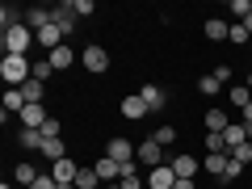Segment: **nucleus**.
Here are the masks:
<instances>
[{"mask_svg":"<svg viewBox=\"0 0 252 189\" xmlns=\"http://www.w3.org/2000/svg\"><path fill=\"white\" fill-rule=\"evenodd\" d=\"M30 76H34V63H30L26 55H4V59H0V80L9 84V89H21Z\"/></svg>","mask_w":252,"mask_h":189,"instance_id":"f257e3e1","label":"nucleus"},{"mask_svg":"<svg viewBox=\"0 0 252 189\" xmlns=\"http://www.w3.org/2000/svg\"><path fill=\"white\" fill-rule=\"evenodd\" d=\"M21 109H26V97H21V89H4V118H9V114H17V118H21Z\"/></svg>","mask_w":252,"mask_h":189,"instance_id":"b1692460","label":"nucleus"},{"mask_svg":"<svg viewBox=\"0 0 252 189\" xmlns=\"http://www.w3.org/2000/svg\"><path fill=\"white\" fill-rule=\"evenodd\" d=\"M46 59H51V67H55V72H67V67L76 63V51H72V46H55V51L46 55Z\"/></svg>","mask_w":252,"mask_h":189,"instance_id":"dca6fc26","label":"nucleus"},{"mask_svg":"<svg viewBox=\"0 0 252 189\" xmlns=\"http://www.w3.org/2000/svg\"><path fill=\"white\" fill-rule=\"evenodd\" d=\"M55 26H59L63 30V34H72V30H76V21H80V17H76V9H72V4H55Z\"/></svg>","mask_w":252,"mask_h":189,"instance_id":"4468645a","label":"nucleus"},{"mask_svg":"<svg viewBox=\"0 0 252 189\" xmlns=\"http://www.w3.org/2000/svg\"><path fill=\"white\" fill-rule=\"evenodd\" d=\"M244 126H248V130H252V101H248V105H244Z\"/></svg>","mask_w":252,"mask_h":189,"instance_id":"ea45409f","label":"nucleus"},{"mask_svg":"<svg viewBox=\"0 0 252 189\" xmlns=\"http://www.w3.org/2000/svg\"><path fill=\"white\" fill-rule=\"evenodd\" d=\"M223 139H227V147H231V152H235V147L252 143V130H248V126H244V122H231V126H227V130H223Z\"/></svg>","mask_w":252,"mask_h":189,"instance_id":"f8f14e48","label":"nucleus"},{"mask_svg":"<svg viewBox=\"0 0 252 189\" xmlns=\"http://www.w3.org/2000/svg\"><path fill=\"white\" fill-rule=\"evenodd\" d=\"M72 9H76V17H93L97 4H93V0H72Z\"/></svg>","mask_w":252,"mask_h":189,"instance_id":"72a5a7b5","label":"nucleus"},{"mask_svg":"<svg viewBox=\"0 0 252 189\" xmlns=\"http://www.w3.org/2000/svg\"><path fill=\"white\" fill-rule=\"evenodd\" d=\"M118 109H122V118H126V122H143V118L152 114V109H147V101L139 97V93H130V97H122V105H118Z\"/></svg>","mask_w":252,"mask_h":189,"instance_id":"0eeeda50","label":"nucleus"},{"mask_svg":"<svg viewBox=\"0 0 252 189\" xmlns=\"http://www.w3.org/2000/svg\"><path fill=\"white\" fill-rule=\"evenodd\" d=\"M227 164H231V156H202V168H206L210 172V177H219V181H223V172H227Z\"/></svg>","mask_w":252,"mask_h":189,"instance_id":"a211bd4d","label":"nucleus"},{"mask_svg":"<svg viewBox=\"0 0 252 189\" xmlns=\"http://www.w3.org/2000/svg\"><path fill=\"white\" fill-rule=\"evenodd\" d=\"M76 189H101L97 168H80V172H76Z\"/></svg>","mask_w":252,"mask_h":189,"instance_id":"a878e982","label":"nucleus"},{"mask_svg":"<svg viewBox=\"0 0 252 189\" xmlns=\"http://www.w3.org/2000/svg\"><path fill=\"white\" fill-rule=\"evenodd\" d=\"M227 34H231V26H227L223 17H210L206 21V38H210V42H227Z\"/></svg>","mask_w":252,"mask_h":189,"instance_id":"5701e85b","label":"nucleus"},{"mask_svg":"<svg viewBox=\"0 0 252 189\" xmlns=\"http://www.w3.org/2000/svg\"><path fill=\"white\" fill-rule=\"evenodd\" d=\"M17 26H26V9L13 4V0H4V4H0V30L9 34V30H17Z\"/></svg>","mask_w":252,"mask_h":189,"instance_id":"6e6552de","label":"nucleus"},{"mask_svg":"<svg viewBox=\"0 0 252 189\" xmlns=\"http://www.w3.org/2000/svg\"><path fill=\"white\" fill-rule=\"evenodd\" d=\"M42 139H59V118H46V122H42Z\"/></svg>","mask_w":252,"mask_h":189,"instance_id":"f704fd0d","label":"nucleus"},{"mask_svg":"<svg viewBox=\"0 0 252 189\" xmlns=\"http://www.w3.org/2000/svg\"><path fill=\"white\" fill-rule=\"evenodd\" d=\"M172 185H177V172H172L168 164H160V168L147 172V189H172Z\"/></svg>","mask_w":252,"mask_h":189,"instance_id":"9b49d317","label":"nucleus"},{"mask_svg":"<svg viewBox=\"0 0 252 189\" xmlns=\"http://www.w3.org/2000/svg\"><path fill=\"white\" fill-rule=\"evenodd\" d=\"M244 84H248V89H252V72H248V80H244Z\"/></svg>","mask_w":252,"mask_h":189,"instance_id":"37998d69","label":"nucleus"},{"mask_svg":"<svg viewBox=\"0 0 252 189\" xmlns=\"http://www.w3.org/2000/svg\"><path fill=\"white\" fill-rule=\"evenodd\" d=\"M21 97H26V105H42L46 84H42V80H26V84H21Z\"/></svg>","mask_w":252,"mask_h":189,"instance_id":"6ab92c4d","label":"nucleus"},{"mask_svg":"<svg viewBox=\"0 0 252 189\" xmlns=\"http://www.w3.org/2000/svg\"><path fill=\"white\" fill-rule=\"evenodd\" d=\"M231 160H235V164H244V168H248V164H252V143L235 147V152H231Z\"/></svg>","mask_w":252,"mask_h":189,"instance_id":"473e14b6","label":"nucleus"},{"mask_svg":"<svg viewBox=\"0 0 252 189\" xmlns=\"http://www.w3.org/2000/svg\"><path fill=\"white\" fill-rule=\"evenodd\" d=\"M63 38H67V34H63V30L55 26V21H51V26H46V30H38V46H42L46 55H51L55 46H63Z\"/></svg>","mask_w":252,"mask_h":189,"instance_id":"ddd939ff","label":"nucleus"},{"mask_svg":"<svg viewBox=\"0 0 252 189\" xmlns=\"http://www.w3.org/2000/svg\"><path fill=\"white\" fill-rule=\"evenodd\" d=\"M63 156H67V143H63V139H42V160H63Z\"/></svg>","mask_w":252,"mask_h":189,"instance_id":"393cba45","label":"nucleus"},{"mask_svg":"<svg viewBox=\"0 0 252 189\" xmlns=\"http://www.w3.org/2000/svg\"><path fill=\"white\" fill-rule=\"evenodd\" d=\"M59 189H76V185H59Z\"/></svg>","mask_w":252,"mask_h":189,"instance_id":"a18cd8bd","label":"nucleus"},{"mask_svg":"<svg viewBox=\"0 0 252 189\" xmlns=\"http://www.w3.org/2000/svg\"><path fill=\"white\" fill-rule=\"evenodd\" d=\"M206 152L210 156H231V147H227L223 135H206Z\"/></svg>","mask_w":252,"mask_h":189,"instance_id":"bb28decb","label":"nucleus"},{"mask_svg":"<svg viewBox=\"0 0 252 189\" xmlns=\"http://www.w3.org/2000/svg\"><path fill=\"white\" fill-rule=\"evenodd\" d=\"M46 118H51V114H46L42 105H26V109H21V126H30V130H42Z\"/></svg>","mask_w":252,"mask_h":189,"instance_id":"f3484780","label":"nucleus"},{"mask_svg":"<svg viewBox=\"0 0 252 189\" xmlns=\"http://www.w3.org/2000/svg\"><path fill=\"white\" fill-rule=\"evenodd\" d=\"M227 126H231V118H227L223 109H210L206 114V135H223Z\"/></svg>","mask_w":252,"mask_h":189,"instance_id":"4be33fe9","label":"nucleus"},{"mask_svg":"<svg viewBox=\"0 0 252 189\" xmlns=\"http://www.w3.org/2000/svg\"><path fill=\"white\" fill-rule=\"evenodd\" d=\"M105 189H122V185H105Z\"/></svg>","mask_w":252,"mask_h":189,"instance_id":"49530a36","label":"nucleus"},{"mask_svg":"<svg viewBox=\"0 0 252 189\" xmlns=\"http://www.w3.org/2000/svg\"><path fill=\"white\" fill-rule=\"evenodd\" d=\"M168 168L177 172V181H193V177H198V168H202V160H198V156H189V152H177L168 160Z\"/></svg>","mask_w":252,"mask_h":189,"instance_id":"423d86ee","label":"nucleus"},{"mask_svg":"<svg viewBox=\"0 0 252 189\" xmlns=\"http://www.w3.org/2000/svg\"><path fill=\"white\" fill-rule=\"evenodd\" d=\"M231 13H235V17H248V13H252V0H231Z\"/></svg>","mask_w":252,"mask_h":189,"instance_id":"c9c22d12","label":"nucleus"},{"mask_svg":"<svg viewBox=\"0 0 252 189\" xmlns=\"http://www.w3.org/2000/svg\"><path fill=\"white\" fill-rule=\"evenodd\" d=\"M93 168H97L101 185H118V181H122V164H118V160H109V156H101V160L93 164Z\"/></svg>","mask_w":252,"mask_h":189,"instance_id":"9d476101","label":"nucleus"},{"mask_svg":"<svg viewBox=\"0 0 252 189\" xmlns=\"http://www.w3.org/2000/svg\"><path fill=\"white\" fill-rule=\"evenodd\" d=\"M244 30H248V34H252V13H248V17H244Z\"/></svg>","mask_w":252,"mask_h":189,"instance_id":"79ce46f5","label":"nucleus"},{"mask_svg":"<svg viewBox=\"0 0 252 189\" xmlns=\"http://www.w3.org/2000/svg\"><path fill=\"white\" fill-rule=\"evenodd\" d=\"M210 76H215L219 84H227V80H231V67H227V63H219V67H215V72H210Z\"/></svg>","mask_w":252,"mask_h":189,"instance_id":"4c0bfd02","label":"nucleus"},{"mask_svg":"<svg viewBox=\"0 0 252 189\" xmlns=\"http://www.w3.org/2000/svg\"><path fill=\"white\" fill-rule=\"evenodd\" d=\"M30 189H59V181H55L51 172H42V177H38V181H34V185H30Z\"/></svg>","mask_w":252,"mask_h":189,"instance_id":"e433bc0d","label":"nucleus"},{"mask_svg":"<svg viewBox=\"0 0 252 189\" xmlns=\"http://www.w3.org/2000/svg\"><path fill=\"white\" fill-rule=\"evenodd\" d=\"M76 172H80V164H76L72 156H63V160L51 164V177L59 181V185H76Z\"/></svg>","mask_w":252,"mask_h":189,"instance_id":"1a4fd4ad","label":"nucleus"},{"mask_svg":"<svg viewBox=\"0 0 252 189\" xmlns=\"http://www.w3.org/2000/svg\"><path fill=\"white\" fill-rule=\"evenodd\" d=\"M135 152H139V143H130V139H122V135H114L105 143V156L118 160V164H135Z\"/></svg>","mask_w":252,"mask_h":189,"instance_id":"39448f33","label":"nucleus"},{"mask_svg":"<svg viewBox=\"0 0 252 189\" xmlns=\"http://www.w3.org/2000/svg\"><path fill=\"white\" fill-rule=\"evenodd\" d=\"M80 63H84V72H93V76H101V72H109V51L101 42H89L80 51Z\"/></svg>","mask_w":252,"mask_h":189,"instance_id":"7ed1b4c3","label":"nucleus"},{"mask_svg":"<svg viewBox=\"0 0 252 189\" xmlns=\"http://www.w3.org/2000/svg\"><path fill=\"white\" fill-rule=\"evenodd\" d=\"M51 76H55L51 59H38V63H34V76H30V80H42V84H46V80H51Z\"/></svg>","mask_w":252,"mask_h":189,"instance_id":"c85d7f7f","label":"nucleus"},{"mask_svg":"<svg viewBox=\"0 0 252 189\" xmlns=\"http://www.w3.org/2000/svg\"><path fill=\"white\" fill-rule=\"evenodd\" d=\"M34 42H38V34H34L30 26H17V30H9V34H0V46H4V55H26Z\"/></svg>","mask_w":252,"mask_h":189,"instance_id":"f03ea898","label":"nucleus"},{"mask_svg":"<svg viewBox=\"0 0 252 189\" xmlns=\"http://www.w3.org/2000/svg\"><path fill=\"white\" fill-rule=\"evenodd\" d=\"M139 97L147 101V109H152V114H156V109H164V105H168V93H164L160 84H143V93H139Z\"/></svg>","mask_w":252,"mask_h":189,"instance_id":"2eb2a0df","label":"nucleus"},{"mask_svg":"<svg viewBox=\"0 0 252 189\" xmlns=\"http://www.w3.org/2000/svg\"><path fill=\"white\" fill-rule=\"evenodd\" d=\"M38 177H42V172H38V168H34V164H30V160H21L17 168H13V181H17V185H26V189L34 185Z\"/></svg>","mask_w":252,"mask_h":189,"instance_id":"aec40b11","label":"nucleus"},{"mask_svg":"<svg viewBox=\"0 0 252 189\" xmlns=\"http://www.w3.org/2000/svg\"><path fill=\"white\" fill-rule=\"evenodd\" d=\"M135 164H143V168L152 172V168H160V164H168V160H164V147L156 143V139H143L139 152H135Z\"/></svg>","mask_w":252,"mask_h":189,"instance_id":"20e7f679","label":"nucleus"},{"mask_svg":"<svg viewBox=\"0 0 252 189\" xmlns=\"http://www.w3.org/2000/svg\"><path fill=\"white\" fill-rule=\"evenodd\" d=\"M156 143H160V147H168V143H177V126H156Z\"/></svg>","mask_w":252,"mask_h":189,"instance_id":"cd10ccee","label":"nucleus"},{"mask_svg":"<svg viewBox=\"0 0 252 189\" xmlns=\"http://www.w3.org/2000/svg\"><path fill=\"white\" fill-rule=\"evenodd\" d=\"M219 89H223V84H219L215 76H202V80H198V93H206V97H215Z\"/></svg>","mask_w":252,"mask_h":189,"instance_id":"2f4dec72","label":"nucleus"},{"mask_svg":"<svg viewBox=\"0 0 252 189\" xmlns=\"http://www.w3.org/2000/svg\"><path fill=\"white\" fill-rule=\"evenodd\" d=\"M17 143L26 147V152H42V130H30V126H21V130H17Z\"/></svg>","mask_w":252,"mask_h":189,"instance_id":"412c9836","label":"nucleus"},{"mask_svg":"<svg viewBox=\"0 0 252 189\" xmlns=\"http://www.w3.org/2000/svg\"><path fill=\"white\" fill-rule=\"evenodd\" d=\"M227 42H235V46H248V42H252V34L244 30V21H240V26H231V34H227Z\"/></svg>","mask_w":252,"mask_h":189,"instance_id":"c756f323","label":"nucleus"},{"mask_svg":"<svg viewBox=\"0 0 252 189\" xmlns=\"http://www.w3.org/2000/svg\"><path fill=\"white\" fill-rule=\"evenodd\" d=\"M231 101H235V105H248V101H252V89H248V84H235V89H231Z\"/></svg>","mask_w":252,"mask_h":189,"instance_id":"7c9ffc66","label":"nucleus"},{"mask_svg":"<svg viewBox=\"0 0 252 189\" xmlns=\"http://www.w3.org/2000/svg\"><path fill=\"white\" fill-rule=\"evenodd\" d=\"M0 189H13V185H9V181H4V185H0Z\"/></svg>","mask_w":252,"mask_h":189,"instance_id":"c03bdc74","label":"nucleus"},{"mask_svg":"<svg viewBox=\"0 0 252 189\" xmlns=\"http://www.w3.org/2000/svg\"><path fill=\"white\" fill-rule=\"evenodd\" d=\"M172 189H198V185H193V181H177Z\"/></svg>","mask_w":252,"mask_h":189,"instance_id":"a19ab883","label":"nucleus"},{"mask_svg":"<svg viewBox=\"0 0 252 189\" xmlns=\"http://www.w3.org/2000/svg\"><path fill=\"white\" fill-rule=\"evenodd\" d=\"M240 172H244V164H235V160H231V164H227V172H223V181H235Z\"/></svg>","mask_w":252,"mask_h":189,"instance_id":"58836bf2","label":"nucleus"}]
</instances>
